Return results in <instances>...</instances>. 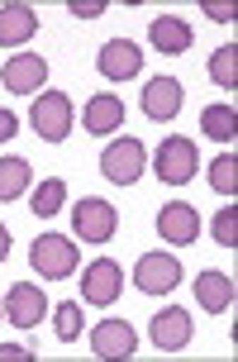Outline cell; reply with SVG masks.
<instances>
[{"mask_svg":"<svg viewBox=\"0 0 238 362\" xmlns=\"http://www.w3.org/2000/svg\"><path fill=\"white\" fill-rule=\"evenodd\" d=\"M29 262H34V272L43 281H67L76 272V262H81V253H76V238L67 234H38L29 243Z\"/></svg>","mask_w":238,"mask_h":362,"instance_id":"obj_1","label":"cell"},{"mask_svg":"<svg viewBox=\"0 0 238 362\" xmlns=\"http://www.w3.org/2000/svg\"><path fill=\"white\" fill-rule=\"evenodd\" d=\"M72 100L62 95V90H38V105L29 110V124L43 144H67V134H72Z\"/></svg>","mask_w":238,"mask_h":362,"instance_id":"obj_2","label":"cell"},{"mask_svg":"<svg viewBox=\"0 0 238 362\" xmlns=\"http://www.w3.org/2000/svg\"><path fill=\"white\" fill-rule=\"evenodd\" d=\"M143 167H148V148H143V139H129V134L105 144V153H100V172L114 186H133L143 177Z\"/></svg>","mask_w":238,"mask_h":362,"instance_id":"obj_3","label":"cell"},{"mask_svg":"<svg viewBox=\"0 0 238 362\" xmlns=\"http://www.w3.org/2000/svg\"><path fill=\"white\" fill-rule=\"evenodd\" d=\"M153 172H157V181H167V186H186V181L201 172V153H196V144L191 139H167V144H157V153H153Z\"/></svg>","mask_w":238,"mask_h":362,"instance_id":"obj_4","label":"cell"},{"mask_svg":"<svg viewBox=\"0 0 238 362\" xmlns=\"http://www.w3.org/2000/svg\"><path fill=\"white\" fill-rule=\"evenodd\" d=\"M72 229L81 243H110L114 229H119V210L100 196H81L72 210Z\"/></svg>","mask_w":238,"mask_h":362,"instance_id":"obj_5","label":"cell"},{"mask_svg":"<svg viewBox=\"0 0 238 362\" xmlns=\"http://www.w3.org/2000/svg\"><path fill=\"white\" fill-rule=\"evenodd\" d=\"M133 286L143 296H167V291L182 286V262L172 253H143L133 267Z\"/></svg>","mask_w":238,"mask_h":362,"instance_id":"obj_6","label":"cell"},{"mask_svg":"<svg viewBox=\"0 0 238 362\" xmlns=\"http://www.w3.org/2000/svg\"><path fill=\"white\" fill-rule=\"evenodd\" d=\"M119 291H124V272H119L114 257H95L91 267L81 272V296H86L91 305H114Z\"/></svg>","mask_w":238,"mask_h":362,"instance_id":"obj_7","label":"cell"},{"mask_svg":"<svg viewBox=\"0 0 238 362\" xmlns=\"http://www.w3.org/2000/svg\"><path fill=\"white\" fill-rule=\"evenodd\" d=\"M43 81H48V62L38 53H15L0 67V86L10 95H34V90H43Z\"/></svg>","mask_w":238,"mask_h":362,"instance_id":"obj_8","label":"cell"},{"mask_svg":"<svg viewBox=\"0 0 238 362\" xmlns=\"http://www.w3.org/2000/svg\"><path fill=\"white\" fill-rule=\"evenodd\" d=\"M43 315H48V296L34 281H15V286L5 291V320L15 329H34Z\"/></svg>","mask_w":238,"mask_h":362,"instance_id":"obj_9","label":"cell"},{"mask_svg":"<svg viewBox=\"0 0 238 362\" xmlns=\"http://www.w3.org/2000/svg\"><path fill=\"white\" fill-rule=\"evenodd\" d=\"M153 344L157 348H167V353H177V348H186L191 344V334H196V325H191V310H182V305H167V310H157L153 315Z\"/></svg>","mask_w":238,"mask_h":362,"instance_id":"obj_10","label":"cell"},{"mask_svg":"<svg viewBox=\"0 0 238 362\" xmlns=\"http://www.w3.org/2000/svg\"><path fill=\"white\" fill-rule=\"evenodd\" d=\"M157 234L167 243H196L201 234V215H196V205H186V200H167L162 210H157Z\"/></svg>","mask_w":238,"mask_h":362,"instance_id":"obj_11","label":"cell"},{"mask_svg":"<svg viewBox=\"0 0 238 362\" xmlns=\"http://www.w3.org/2000/svg\"><path fill=\"white\" fill-rule=\"evenodd\" d=\"M148 43H153V53H162V57H182L196 43V29L177 15H157L153 29H148Z\"/></svg>","mask_w":238,"mask_h":362,"instance_id":"obj_12","label":"cell"},{"mask_svg":"<svg viewBox=\"0 0 238 362\" xmlns=\"http://www.w3.org/2000/svg\"><path fill=\"white\" fill-rule=\"evenodd\" d=\"M119 124H124V100H119V95L100 90V95L86 100V110H81V129H86V134L105 139V134H114Z\"/></svg>","mask_w":238,"mask_h":362,"instance_id":"obj_13","label":"cell"},{"mask_svg":"<svg viewBox=\"0 0 238 362\" xmlns=\"http://www.w3.org/2000/svg\"><path fill=\"white\" fill-rule=\"evenodd\" d=\"M95 67L110 76V81H129V76H138L143 67V53H138V43H129V38H110L100 57H95Z\"/></svg>","mask_w":238,"mask_h":362,"instance_id":"obj_14","label":"cell"},{"mask_svg":"<svg viewBox=\"0 0 238 362\" xmlns=\"http://www.w3.org/2000/svg\"><path fill=\"white\" fill-rule=\"evenodd\" d=\"M182 81L177 76H153L143 86V115L148 119H177V110H182Z\"/></svg>","mask_w":238,"mask_h":362,"instance_id":"obj_15","label":"cell"},{"mask_svg":"<svg viewBox=\"0 0 238 362\" xmlns=\"http://www.w3.org/2000/svg\"><path fill=\"white\" fill-rule=\"evenodd\" d=\"M91 348L100 358H133L138 334H133V325H124V320H100L95 334H91Z\"/></svg>","mask_w":238,"mask_h":362,"instance_id":"obj_16","label":"cell"},{"mask_svg":"<svg viewBox=\"0 0 238 362\" xmlns=\"http://www.w3.org/2000/svg\"><path fill=\"white\" fill-rule=\"evenodd\" d=\"M34 34H38L34 5H24V0H10V5H0V43H5V48H19V43H29Z\"/></svg>","mask_w":238,"mask_h":362,"instance_id":"obj_17","label":"cell"},{"mask_svg":"<svg viewBox=\"0 0 238 362\" xmlns=\"http://www.w3.org/2000/svg\"><path fill=\"white\" fill-rule=\"evenodd\" d=\"M196 300H201L205 310H210V315H224V310L234 305V276H229V272H201V276H196Z\"/></svg>","mask_w":238,"mask_h":362,"instance_id":"obj_18","label":"cell"},{"mask_svg":"<svg viewBox=\"0 0 238 362\" xmlns=\"http://www.w3.org/2000/svg\"><path fill=\"white\" fill-rule=\"evenodd\" d=\"M34 219H57V210L67 205V181L62 177H48V181H38V191H34Z\"/></svg>","mask_w":238,"mask_h":362,"instance_id":"obj_19","label":"cell"},{"mask_svg":"<svg viewBox=\"0 0 238 362\" xmlns=\"http://www.w3.org/2000/svg\"><path fill=\"white\" fill-rule=\"evenodd\" d=\"M29 181H34V172L24 158H0V200H19L29 191Z\"/></svg>","mask_w":238,"mask_h":362,"instance_id":"obj_20","label":"cell"},{"mask_svg":"<svg viewBox=\"0 0 238 362\" xmlns=\"http://www.w3.org/2000/svg\"><path fill=\"white\" fill-rule=\"evenodd\" d=\"M201 134L215 144H234V105H205L201 110Z\"/></svg>","mask_w":238,"mask_h":362,"instance_id":"obj_21","label":"cell"},{"mask_svg":"<svg viewBox=\"0 0 238 362\" xmlns=\"http://www.w3.org/2000/svg\"><path fill=\"white\" fill-rule=\"evenodd\" d=\"M86 329V315H81V305L76 300H62V305L53 310V334L62 339V344H76V334Z\"/></svg>","mask_w":238,"mask_h":362,"instance_id":"obj_22","label":"cell"},{"mask_svg":"<svg viewBox=\"0 0 238 362\" xmlns=\"http://www.w3.org/2000/svg\"><path fill=\"white\" fill-rule=\"evenodd\" d=\"M210 81L215 86H238V48L234 43H224V48H215V57H210Z\"/></svg>","mask_w":238,"mask_h":362,"instance_id":"obj_23","label":"cell"},{"mask_svg":"<svg viewBox=\"0 0 238 362\" xmlns=\"http://www.w3.org/2000/svg\"><path fill=\"white\" fill-rule=\"evenodd\" d=\"M210 186H215L220 196H234V191H238V158H234V148L220 153V158L210 163Z\"/></svg>","mask_w":238,"mask_h":362,"instance_id":"obj_24","label":"cell"},{"mask_svg":"<svg viewBox=\"0 0 238 362\" xmlns=\"http://www.w3.org/2000/svg\"><path fill=\"white\" fill-rule=\"evenodd\" d=\"M210 229H215V243H220V248H234V243H238V210H234V205L220 210Z\"/></svg>","mask_w":238,"mask_h":362,"instance_id":"obj_25","label":"cell"},{"mask_svg":"<svg viewBox=\"0 0 238 362\" xmlns=\"http://www.w3.org/2000/svg\"><path fill=\"white\" fill-rule=\"evenodd\" d=\"M15 134H19V119H15V115H10L5 105H0V144H10Z\"/></svg>","mask_w":238,"mask_h":362,"instance_id":"obj_26","label":"cell"},{"mask_svg":"<svg viewBox=\"0 0 238 362\" xmlns=\"http://www.w3.org/2000/svg\"><path fill=\"white\" fill-rule=\"evenodd\" d=\"M100 10H105V0H86V5H76V0H72V15L76 19H95Z\"/></svg>","mask_w":238,"mask_h":362,"instance_id":"obj_27","label":"cell"},{"mask_svg":"<svg viewBox=\"0 0 238 362\" xmlns=\"http://www.w3.org/2000/svg\"><path fill=\"white\" fill-rule=\"evenodd\" d=\"M0 358H34L24 344H0Z\"/></svg>","mask_w":238,"mask_h":362,"instance_id":"obj_28","label":"cell"},{"mask_svg":"<svg viewBox=\"0 0 238 362\" xmlns=\"http://www.w3.org/2000/svg\"><path fill=\"white\" fill-rule=\"evenodd\" d=\"M205 15L220 19V24H229V19H234V10H229V5H205Z\"/></svg>","mask_w":238,"mask_h":362,"instance_id":"obj_29","label":"cell"},{"mask_svg":"<svg viewBox=\"0 0 238 362\" xmlns=\"http://www.w3.org/2000/svg\"><path fill=\"white\" fill-rule=\"evenodd\" d=\"M5 257H10V229L0 224V262H5Z\"/></svg>","mask_w":238,"mask_h":362,"instance_id":"obj_30","label":"cell"},{"mask_svg":"<svg viewBox=\"0 0 238 362\" xmlns=\"http://www.w3.org/2000/svg\"><path fill=\"white\" fill-rule=\"evenodd\" d=\"M0 320H5V296H0Z\"/></svg>","mask_w":238,"mask_h":362,"instance_id":"obj_31","label":"cell"}]
</instances>
